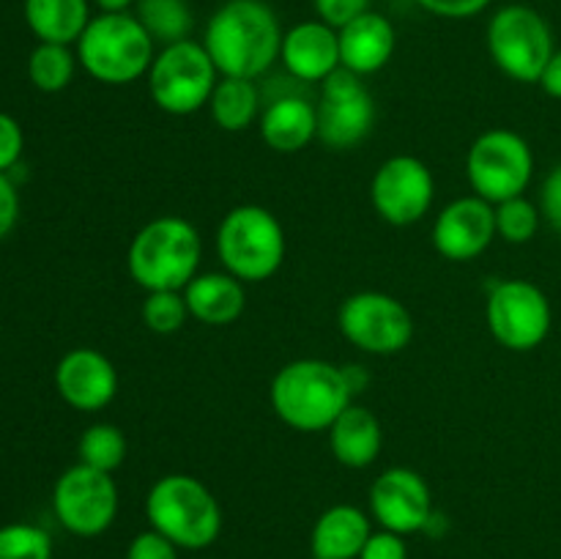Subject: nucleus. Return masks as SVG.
Masks as SVG:
<instances>
[{"mask_svg": "<svg viewBox=\"0 0 561 559\" xmlns=\"http://www.w3.org/2000/svg\"><path fill=\"white\" fill-rule=\"evenodd\" d=\"M283 27L263 0H225L206 22L203 47L219 77L257 80L279 60Z\"/></svg>", "mask_w": 561, "mask_h": 559, "instance_id": "obj_1", "label": "nucleus"}, {"mask_svg": "<svg viewBox=\"0 0 561 559\" xmlns=\"http://www.w3.org/2000/svg\"><path fill=\"white\" fill-rule=\"evenodd\" d=\"M268 403L277 420L294 431L321 433L354 403V392L343 367L310 356L288 362L274 373Z\"/></svg>", "mask_w": 561, "mask_h": 559, "instance_id": "obj_2", "label": "nucleus"}, {"mask_svg": "<svg viewBox=\"0 0 561 559\" xmlns=\"http://www.w3.org/2000/svg\"><path fill=\"white\" fill-rule=\"evenodd\" d=\"M203 241L195 225L175 214H162L142 225L126 252L129 277L142 290H184L201 274Z\"/></svg>", "mask_w": 561, "mask_h": 559, "instance_id": "obj_3", "label": "nucleus"}, {"mask_svg": "<svg viewBox=\"0 0 561 559\" xmlns=\"http://www.w3.org/2000/svg\"><path fill=\"white\" fill-rule=\"evenodd\" d=\"M146 518L151 529L184 551L214 546L222 532V507L206 482L192 475H164L146 497Z\"/></svg>", "mask_w": 561, "mask_h": 559, "instance_id": "obj_4", "label": "nucleus"}, {"mask_svg": "<svg viewBox=\"0 0 561 559\" xmlns=\"http://www.w3.org/2000/svg\"><path fill=\"white\" fill-rule=\"evenodd\" d=\"M153 58H157V44L148 36L135 14L121 11V14L93 16L77 42V60L82 69L104 85H129L148 75Z\"/></svg>", "mask_w": 561, "mask_h": 559, "instance_id": "obj_5", "label": "nucleus"}, {"mask_svg": "<svg viewBox=\"0 0 561 559\" xmlns=\"http://www.w3.org/2000/svg\"><path fill=\"white\" fill-rule=\"evenodd\" d=\"M285 228L266 206L241 203L217 228V255L225 272L241 283L274 277L285 261Z\"/></svg>", "mask_w": 561, "mask_h": 559, "instance_id": "obj_6", "label": "nucleus"}, {"mask_svg": "<svg viewBox=\"0 0 561 559\" xmlns=\"http://www.w3.org/2000/svg\"><path fill=\"white\" fill-rule=\"evenodd\" d=\"M485 38L493 66L515 82H540L557 53L548 20L526 3H507L493 11Z\"/></svg>", "mask_w": 561, "mask_h": 559, "instance_id": "obj_7", "label": "nucleus"}, {"mask_svg": "<svg viewBox=\"0 0 561 559\" xmlns=\"http://www.w3.org/2000/svg\"><path fill=\"white\" fill-rule=\"evenodd\" d=\"M146 80L151 102L162 113L192 115L208 107V99L219 82V71L203 42L186 38L159 49Z\"/></svg>", "mask_w": 561, "mask_h": 559, "instance_id": "obj_8", "label": "nucleus"}, {"mask_svg": "<svg viewBox=\"0 0 561 559\" xmlns=\"http://www.w3.org/2000/svg\"><path fill=\"white\" fill-rule=\"evenodd\" d=\"M466 179L474 195L488 203H504L529 190L535 179V151L513 129H488L466 153Z\"/></svg>", "mask_w": 561, "mask_h": 559, "instance_id": "obj_9", "label": "nucleus"}, {"mask_svg": "<svg viewBox=\"0 0 561 559\" xmlns=\"http://www.w3.org/2000/svg\"><path fill=\"white\" fill-rule=\"evenodd\" d=\"M488 329L507 351L540 349L553 327V310L546 290L531 280H496L488 288Z\"/></svg>", "mask_w": 561, "mask_h": 559, "instance_id": "obj_10", "label": "nucleus"}, {"mask_svg": "<svg viewBox=\"0 0 561 559\" xmlns=\"http://www.w3.org/2000/svg\"><path fill=\"white\" fill-rule=\"evenodd\" d=\"M337 327L351 345L373 356H392L414 340V316L409 307L383 290H359L345 296Z\"/></svg>", "mask_w": 561, "mask_h": 559, "instance_id": "obj_11", "label": "nucleus"}, {"mask_svg": "<svg viewBox=\"0 0 561 559\" xmlns=\"http://www.w3.org/2000/svg\"><path fill=\"white\" fill-rule=\"evenodd\" d=\"M53 510L71 535L99 537L118 515V486L107 471L77 464L55 480Z\"/></svg>", "mask_w": 561, "mask_h": 559, "instance_id": "obj_12", "label": "nucleus"}, {"mask_svg": "<svg viewBox=\"0 0 561 559\" xmlns=\"http://www.w3.org/2000/svg\"><path fill=\"white\" fill-rule=\"evenodd\" d=\"M318 110V140L332 151L356 148L376 124V102L359 75L340 66L321 82Z\"/></svg>", "mask_w": 561, "mask_h": 559, "instance_id": "obj_13", "label": "nucleus"}, {"mask_svg": "<svg viewBox=\"0 0 561 559\" xmlns=\"http://www.w3.org/2000/svg\"><path fill=\"white\" fill-rule=\"evenodd\" d=\"M436 197L433 170L411 153H398L378 164L370 181V203L383 223L405 228L431 212Z\"/></svg>", "mask_w": 561, "mask_h": 559, "instance_id": "obj_14", "label": "nucleus"}, {"mask_svg": "<svg viewBox=\"0 0 561 559\" xmlns=\"http://www.w3.org/2000/svg\"><path fill=\"white\" fill-rule=\"evenodd\" d=\"M370 515L381 524V529L398 532L403 537L427 529L433 521L431 486L420 471L392 466L373 480Z\"/></svg>", "mask_w": 561, "mask_h": 559, "instance_id": "obj_15", "label": "nucleus"}, {"mask_svg": "<svg viewBox=\"0 0 561 559\" xmlns=\"http://www.w3.org/2000/svg\"><path fill=\"white\" fill-rule=\"evenodd\" d=\"M496 239V208L480 195L447 203L433 225V247L442 258L469 263L480 258Z\"/></svg>", "mask_w": 561, "mask_h": 559, "instance_id": "obj_16", "label": "nucleus"}, {"mask_svg": "<svg viewBox=\"0 0 561 559\" xmlns=\"http://www.w3.org/2000/svg\"><path fill=\"white\" fill-rule=\"evenodd\" d=\"M55 389L77 411H102L118 395V370L96 349H71L55 367Z\"/></svg>", "mask_w": 561, "mask_h": 559, "instance_id": "obj_17", "label": "nucleus"}, {"mask_svg": "<svg viewBox=\"0 0 561 559\" xmlns=\"http://www.w3.org/2000/svg\"><path fill=\"white\" fill-rule=\"evenodd\" d=\"M285 71L301 85H321L340 69V36L321 20H305L288 27L279 49Z\"/></svg>", "mask_w": 561, "mask_h": 559, "instance_id": "obj_18", "label": "nucleus"}, {"mask_svg": "<svg viewBox=\"0 0 561 559\" xmlns=\"http://www.w3.org/2000/svg\"><path fill=\"white\" fill-rule=\"evenodd\" d=\"M340 36V64L354 75L367 77L381 71L392 60L398 47L394 25L378 11H365L337 31Z\"/></svg>", "mask_w": 561, "mask_h": 559, "instance_id": "obj_19", "label": "nucleus"}, {"mask_svg": "<svg viewBox=\"0 0 561 559\" xmlns=\"http://www.w3.org/2000/svg\"><path fill=\"white\" fill-rule=\"evenodd\" d=\"M261 137L272 151L299 153L318 140V110L301 93H283L261 113Z\"/></svg>", "mask_w": 561, "mask_h": 559, "instance_id": "obj_20", "label": "nucleus"}, {"mask_svg": "<svg viewBox=\"0 0 561 559\" xmlns=\"http://www.w3.org/2000/svg\"><path fill=\"white\" fill-rule=\"evenodd\" d=\"M181 294L190 307V318L206 327H228L239 321L247 307L244 283L228 272L195 274Z\"/></svg>", "mask_w": 561, "mask_h": 559, "instance_id": "obj_21", "label": "nucleus"}, {"mask_svg": "<svg viewBox=\"0 0 561 559\" xmlns=\"http://www.w3.org/2000/svg\"><path fill=\"white\" fill-rule=\"evenodd\" d=\"M373 535L370 515L356 504H332L318 515L310 535L316 559H359L367 537Z\"/></svg>", "mask_w": 561, "mask_h": 559, "instance_id": "obj_22", "label": "nucleus"}, {"mask_svg": "<svg viewBox=\"0 0 561 559\" xmlns=\"http://www.w3.org/2000/svg\"><path fill=\"white\" fill-rule=\"evenodd\" d=\"M329 447L337 464L348 469H367L376 464L383 447V431L378 417L367 406L351 403L337 420L329 425Z\"/></svg>", "mask_w": 561, "mask_h": 559, "instance_id": "obj_23", "label": "nucleus"}, {"mask_svg": "<svg viewBox=\"0 0 561 559\" xmlns=\"http://www.w3.org/2000/svg\"><path fill=\"white\" fill-rule=\"evenodd\" d=\"M91 20V0H25V22L38 42L71 47Z\"/></svg>", "mask_w": 561, "mask_h": 559, "instance_id": "obj_24", "label": "nucleus"}, {"mask_svg": "<svg viewBox=\"0 0 561 559\" xmlns=\"http://www.w3.org/2000/svg\"><path fill=\"white\" fill-rule=\"evenodd\" d=\"M211 121L222 132H244L261 118V88L244 77H219L211 99H208Z\"/></svg>", "mask_w": 561, "mask_h": 559, "instance_id": "obj_25", "label": "nucleus"}, {"mask_svg": "<svg viewBox=\"0 0 561 559\" xmlns=\"http://www.w3.org/2000/svg\"><path fill=\"white\" fill-rule=\"evenodd\" d=\"M135 16L153 38V44H162V47L186 42L195 31L190 0H137Z\"/></svg>", "mask_w": 561, "mask_h": 559, "instance_id": "obj_26", "label": "nucleus"}, {"mask_svg": "<svg viewBox=\"0 0 561 559\" xmlns=\"http://www.w3.org/2000/svg\"><path fill=\"white\" fill-rule=\"evenodd\" d=\"M77 64H80L77 53H71L66 44L38 42V47L27 58V77L42 93H60L75 80Z\"/></svg>", "mask_w": 561, "mask_h": 559, "instance_id": "obj_27", "label": "nucleus"}, {"mask_svg": "<svg viewBox=\"0 0 561 559\" xmlns=\"http://www.w3.org/2000/svg\"><path fill=\"white\" fill-rule=\"evenodd\" d=\"M126 453H129V442H126L124 431L113 425V422H96V425L85 427L80 442H77L80 464L107 471V475H113L124 464Z\"/></svg>", "mask_w": 561, "mask_h": 559, "instance_id": "obj_28", "label": "nucleus"}, {"mask_svg": "<svg viewBox=\"0 0 561 559\" xmlns=\"http://www.w3.org/2000/svg\"><path fill=\"white\" fill-rule=\"evenodd\" d=\"M496 236L507 244H529L542 225V212L526 195L496 203Z\"/></svg>", "mask_w": 561, "mask_h": 559, "instance_id": "obj_29", "label": "nucleus"}, {"mask_svg": "<svg viewBox=\"0 0 561 559\" xmlns=\"http://www.w3.org/2000/svg\"><path fill=\"white\" fill-rule=\"evenodd\" d=\"M140 318L151 332L173 334L186 323L190 307H186L181 290H148L140 307Z\"/></svg>", "mask_w": 561, "mask_h": 559, "instance_id": "obj_30", "label": "nucleus"}, {"mask_svg": "<svg viewBox=\"0 0 561 559\" xmlns=\"http://www.w3.org/2000/svg\"><path fill=\"white\" fill-rule=\"evenodd\" d=\"M0 559H53V537L36 524L0 526Z\"/></svg>", "mask_w": 561, "mask_h": 559, "instance_id": "obj_31", "label": "nucleus"}, {"mask_svg": "<svg viewBox=\"0 0 561 559\" xmlns=\"http://www.w3.org/2000/svg\"><path fill=\"white\" fill-rule=\"evenodd\" d=\"M312 9H316V20L340 31L348 22H354L356 16L370 11V0H312Z\"/></svg>", "mask_w": 561, "mask_h": 559, "instance_id": "obj_32", "label": "nucleus"}, {"mask_svg": "<svg viewBox=\"0 0 561 559\" xmlns=\"http://www.w3.org/2000/svg\"><path fill=\"white\" fill-rule=\"evenodd\" d=\"M181 548L159 535L157 529H146L135 535V540L126 548V559H179Z\"/></svg>", "mask_w": 561, "mask_h": 559, "instance_id": "obj_33", "label": "nucleus"}, {"mask_svg": "<svg viewBox=\"0 0 561 559\" xmlns=\"http://www.w3.org/2000/svg\"><path fill=\"white\" fill-rule=\"evenodd\" d=\"M22 148H25L22 126L9 113H0V173H9V170L16 168Z\"/></svg>", "mask_w": 561, "mask_h": 559, "instance_id": "obj_34", "label": "nucleus"}, {"mask_svg": "<svg viewBox=\"0 0 561 559\" xmlns=\"http://www.w3.org/2000/svg\"><path fill=\"white\" fill-rule=\"evenodd\" d=\"M359 559H409V546H405V537L398 532H373L367 537L365 548H362Z\"/></svg>", "mask_w": 561, "mask_h": 559, "instance_id": "obj_35", "label": "nucleus"}, {"mask_svg": "<svg viewBox=\"0 0 561 559\" xmlns=\"http://www.w3.org/2000/svg\"><path fill=\"white\" fill-rule=\"evenodd\" d=\"M537 206H540L542 219H546L557 233H561V162L548 170L546 181H542L540 186V201H537Z\"/></svg>", "mask_w": 561, "mask_h": 559, "instance_id": "obj_36", "label": "nucleus"}, {"mask_svg": "<svg viewBox=\"0 0 561 559\" xmlns=\"http://www.w3.org/2000/svg\"><path fill=\"white\" fill-rule=\"evenodd\" d=\"M420 9L442 20H471L491 5V0H416Z\"/></svg>", "mask_w": 561, "mask_h": 559, "instance_id": "obj_37", "label": "nucleus"}, {"mask_svg": "<svg viewBox=\"0 0 561 559\" xmlns=\"http://www.w3.org/2000/svg\"><path fill=\"white\" fill-rule=\"evenodd\" d=\"M16 219H20V195L9 173H0V241L14 230Z\"/></svg>", "mask_w": 561, "mask_h": 559, "instance_id": "obj_38", "label": "nucleus"}, {"mask_svg": "<svg viewBox=\"0 0 561 559\" xmlns=\"http://www.w3.org/2000/svg\"><path fill=\"white\" fill-rule=\"evenodd\" d=\"M537 85H540L542 91L548 93V96L559 99V102H561V47L557 49V53H553V58L548 60L546 71H542V77H540V82H537Z\"/></svg>", "mask_w": 561, "mask_h": 559, "instance_id": "obj_39", "label": "nucleus"}, {"mask_svg": "<svg viewBox=\"0 0 561 559\" xmlns=\"http://www.w3.org/2000/svg\"><path fill=\"white\" fill-rule=\"evenodd\" d=\"M102 14H121V11H129L137 0H91Z\"/></svg>", "mask_w": 561, "mask_h": 559, "instance_id": "obj_40", "label": "nucleus"}, {"mask_svg": "<svg viewBox=\"0 0 561 559\" xmlns=\"http://www.w3.org/2000/svg\"><path fill=\"white\" fill-rule=\"evenodd\" d=\"M343 370H345V378H348L351 392L359 395L362 387H365V384H367V373L362 370V365H348V367H343Z\"/></svg>", "mask_w": 561, "mask_h": 559, "instance_id": "obj_41", "label": "nucleus"}]
</instances>
